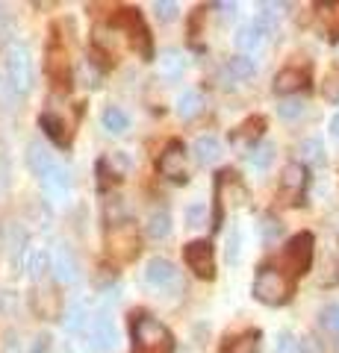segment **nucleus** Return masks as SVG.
I'll use <instances>...</instances> for the list:
<instances>
[{"label":"nucleus","mask_w":339,"mask_h":353,"mask_svg":"<svg viewBox=\"0 0 339 353\" xmlns=\"http://www.w3.org/2000/svg\"><path fill=\"white\" fill-rule=\"evenodd\" d=\"M157 65H159V74H162V77L174 80V77H180V74L186 71V57H183L180 50L168 48V50H162L159 57H157Z\"/></svg>","instance_id":"nucleus-17"},{"label":"nucleus","mask_w":339,"mask_h":353,"mask_svg":"<svg viewBox=\"0 0 339 353\" xmlns=\"http://www.w3.org/2000/svg\"><path fill=\"white\" fill-rule=\"evenodd\" d=\"M62 327L68 330V333H86V327H89V315H86L83 306H71L68 312L62 318Z\"/></svg>","instance_id":"nucleus-28"},{"label":"nucleus","mask_w":339,"mask_h":353,"mask_svg":"<svg viewBox=\"0 0 339 353\" xmlns=\"http://www.w3.org/2000/svg\"><path fill=\"white\" fill-rule=\"evenodd\" d=\"M41 130H48V136L53 141H59V145H65L68 141V132H65V124L59 118H53V115H41Z\"/></svg>","instance_id":"nucleus-30"},{"label":"nucleus","mask_w":339,"mask_h":353,"mask_svg":"<svg viewBox=\"0 0 339 353\" xmlns=\"http://www.w3.org/2000/svg\"><path fill=\"white\" fill-rule=\"evenodd\" d=\"M145 283L157 292H177L180 289V271L168 259L154 256L145 265Z\"/></svg>","instance_id":"nucleus-6"},{"label":"nucleus","mask_w":339,"mask_h":353,"mask_svg":"<svg viewBox=\"0 0 339 353\" xmlns=\"http://www.w3.org/2000/svg\"><path fill=\"white\" fill-rule=\"evenodd\" d=\"M27 165H30V171L36 174L39 180H48L59 162L53 159V153L45 145H41V141H30V148H27Z\"/></svg>","instance_id":"nucleus-10"},{"label":"nucleus","mask_w":339,"mask_h":353,"mask_svg":"<svg viewBox=\"0 0 339 353\" xmlns=\"http://www.w3.org/2000/svg\"><path fill=\"white\" fill-rule=\"evenodd\" d=\"M27 271L32 280H41L48 271H53V253H48V248H32L27 253Z\"/></svg>","instance_id":"nucleus-15"},{"label":"nucleus","mask_w":339,"mask_h":353,"mask_svg":"<svg viewBox=\"0 0 339 353\" xmlns=\"http://www.w3.org/2000/svg\"><path fill=\"white\" fill-rule=\"evenodd\" d=\"M298 153H301V162H307V165H322L325 162V145L319 139H304L298 145Z\"/></svg>","instance_id":"nucleus-27"},{"label":"nucleus","mask_w":339,"mask_h":353,"mask_svg":"<svg viewBox=\"0 0 339 353\" xmlns=\"http://www.w3.org/2000/svg\"><path fill=\"white\" fill-rule=\"evenodd\" d=\"M192 153L201 165H213V162H218V157H222V141L215 136H198L192 145Z\"/></svg>","instance_id":"nucleus-14"},{"label":"nucleus","mask_w":339,"mask_h":353,"mask_svg":"<svg viewBox=\"0 0 339 353\" xmlns=\"http://www.w3.org/2000/svg\"><path fill=\"white\" fill-rule=\"evenodd\" d=\"M307 85V74L301 68H283L278 77H275V92L278 94H295Z\"/></svg>","instance_id":"nucleus-13"},{"label":"nucleus","mask_w":339,"mask_h":353,"mask_svg":"<svg viewBox=\"0 0 339 353\" xmlns=\"http://www.w3.org/2000/svg\"><path fill=\"white\" fill-rule=\"evenodd\" d=\"M310 262H313V236L298 233L295 239H289V245L283 248V256H280L283 271L292 274V277H301V274L310 271Z\"/></svg>","instance_id":"nucleus-4"},{"label":"nucleus","mask_w":339,"mask_h":353,"mask_svg":"<svg viewBox=\"0 0 339 353\" xmlns=\"http://www.w3.org/2000/svg\"><path fill=\"white\" fill-rule=\"evenodd\" d=\"M183 256H186V265H189V268L198 274V277L210 280L213 274H215V259H213L210 241H192V245H186Z\"/></svg>","instance_id":"nucleus-8"},{"label":"nucleus","mask_w":339,"mask_h":353,"mask_svg":"<svg viewBox=\"0 0 339 353\" xmlns=\"http://www.w3.org/2000/svg\"><path fill=\"white\" fill-rule=\"evenodd\" d=\"M325 21H327V32H331V39H339V6H331L325 12Z\"/></svg>","instance_id":"nucleus-38"},{"label":"nucleus","mask_w":339,"mask_h":353,"mask_svg":"<svg viewBox=\"0 0 339 353\" xmlns=\"http://www.w3.org/2000/svg\"><path fill=\"white\" fill-rule=\"evenodd\" d=\"M280 185H283V192H289V194H301V189L307 185V168H304L301 162H289L287 168H283Z\"/></svg>","instance_id":"nucleus-16"},{"label":"nucleus","mask_w":339,"mask_h":353,"mask_svg":"<svg viewBox=\"0 0 339 353\" xmlns=\"http://www.w3.org/2000/svg\"><path fill=\"white\" fill-rule=\"evenodd\" d=\"M154 15L168 24V21L177 18V3H171V0H157V3H154Z\"/></svg>","instance_id":"nucleus-35"},{"label":"nucleus","mask_w":339,"mask_h":353,"mask_svg":"<svg viewBox=\"0 0 339 353\" xmlns=\"http://www.w3.org/2000/svg\"><path fill=\"white\" fill-rule=\"evenodd\" d=\"M262 127H266V121H262V118L245 121V124L239 127V132H233V145H251V148H254V139L262 132Z\"/></svg>","instance_id":"nucleus-25"},{"label":"nucleus","mask_w":339,"mask_h":353,"mask_svg":"<svg viewBox=\"0 0 339 353\" xmlns=\"http://www.w3.org/2000/svg\"><path fill=\"white\" fill-rule=\"evenodd\" d=\"M30 353H50V336H39L36 341H32Z\"/></svg>","instance_id":"nucleus-41"},{"label":"nucleus","mask_w":339,"mask_h":353,"mask_svg":"<svg viewBox=\"0 0 339 353\" xmlns=\"http://www.w3.org/2000/svg\"><path fill=\"white\" fill-rule=\"evenodd\" d=\"M86 339H89V347L95 353H113L118 347V330L113 324L109 315H92L89 327H86Z\"/></svg>","instance_id":"nucleus-5"},{"label":"nucleus","mask_w":339,"mask_h":353,"mask_svg":"<svg viewBox=\"0 0 339 353\" xmlns=\"http://www.w3.org/2000/svg\"><path fill=\"white\" fill-rule=\"evenodd\" d=\"M145 230H148V236L154 239V241L168 239L171 236V215L166 212V209H157V212H151Z\"/></svg>","instance_id":"nucleus-19"},{"label":"nucleus","mask_w":339,"mask_h":353,"mask_svg":"<svg viewBox=\"0 0 339 353\" xmlns=\"http://www.w3.org/2000/svg\"><path fill=\"white\" fill-rule=\"evenodd\" d=\"M101 124H104L106 132H115V136H122V132H127V127H130V118H127L124 109L106 106L104 115H101Z\"/></svg>","instance_id":"nucleus-20"},{"label":"nucleus","mask_w":339,"mask_h":353,"mask_svg":"<svg viewBox=\"0 0 339 353\" xmlns=\"http://www.w3.org/2000/svg\"><path fill=\"white\" fill-rule=\"evenodd\" d=\"M101 168L113 174V180H122V176H127V171H130V157L124 150H115V153H109V157L104 159Z\"/></svg>","instance_id":"nucleus-26"},{"label":"nucleus","mask_w":339,"mask_h":353,"mask_svg":"<svg viewBox=\"0 0 339 353\" xmlns=\"http://www.w3.org/2000/svg\"><path fill=\"white\" fill-rule=\"evenodd\" d=\"M271 30H275V27H271V24H266V21H254V24H245L242 30H239L236 32V48L239 50H257V48H262V41H266L269 36H271Z\"/></svg>","instance_id":"nucleus-11"},{"label":"nucleus","mask_w":339,"mask_h":353,"mask_svg":"<svg viewBox=\"0 0 339 353\" xmlns=\"http://www.w3.org/2000/svg\"><path fill=\"white\" fill-rule=\"evenodd\" d=\"M278 115H280L283 121L301 118V115H304V101H301V97H287V101L278 106Z\"/></svg>","instance_id":"nucleus-31"},{"label":"nucleus","mask_w":339,"mask_h":353,"mask_svg":"<svg viewBox=\"0 0 339 353\" xmlns=\"http://www.w3.org/2000/svg\"><path fill=\"white\" fill-rule=\"evenodd\" d=\"M260 233H262V241H278L283 236V224L278 218H262V224H260Z\"/></svg>","instance_id":"nucleus-32"},{"label":"nucleus","mask_w":339,"mask_h":353,"mask_svg":"<svg viewBox=\"0 0 339 353\" xmlns=\"http://www.w3.org/2000/svg\"><path fill=\"white\" fill-rule=\"evenodd\" d=\"M157 168L162 176H168V180H186V148L180 141H168L166 150L159 153Z\"/></svg>","instance_id":"nucleus-9"},{"label":"nucleus","mask_w":339,"mask_h":353,"mask_svg":"<svg viewBox=\"0 0 339 353\" xmlns=\"http://www.w3.org/2000/svg\"><path fill=\"white\" fill-rule=\"evenodd\" d=\"M271 159H275V145H269V141H262V145H254L248 150V162H251V168H257V171H266Z\"/></svg>","instance_id":"nucleus-24"},{"label":"nucleus","mask_w":339,"mask_h":353,"mask_svg":"<svg viewBox=\"0 0 339 353\" xmlns=\"http://www.w3.org/2000/svg\"><path fill=\"white\" fill-rule=\"evenodd\" d=\"M322 327L327 330V333H339V303H331L322 309Z\"/></svg>","instance_id":"nucleus-33"},{"label":"nucleus","mask_w":339,"mask_h":353,"mask_svg":"<svg viewBox=\"0 0 339 353\" xmlns=\"http://www.w3.org/2000/svg\"><path fill=\"white\" fill-rule=\"evenodd\" d=\"M41 183H45V189L53 197H65V194L71 192V174H68V168H62V165H57L53 174L48 176V180H41Z\"/></svg>","instance_id":"nucleus-21"},{"label":"nucleus","mask_w":339,"mask_h":353,"mask_svg":"<svg viewBox=\"0 0 339 353\" xmlns=\"http://www.w3.org/2000/svg\"><path fill=\"white\" fill-rule=\"evenodd\" d=\"M327 94H331L333 101L339 97V77H333V80H327Z\"/></svg>","instance_id":"nucleus-42"},{"label":"nucleus","mask_w":339,"mask_h":353,"mask_svg":"<svg viewBox=\"0 0 339 353\" xmlns=\"http://www.w3.org/2000/svg\"><path fill=\"white\" fill-rule=\"evenodd\" d=\"M118 27L127 30L130 41H133V48L139 50V57L151 59V36H148V27L142 24V15L136 12V9H122V15L115 18Z\"/></svg>","instance_id":"nucleus-7"},{"label":"nucleus","mask_w":339,"mask_h":353,"mask_svg":"<svg viewBox=\"0 0 339 353\" xmlns=\"http://www.w3.org/2000/svg\"><path fill=\"white\" fill-rule=\"evenodd\" d=\"M53 277H57L59 283H65V285L77 283V277H80V265L65 245H59L57 253H53Z\"/></svg>","instance_id":"nucleus-12"},{"label":"nucleus","mask_w":339,"mask_h":353,"mask_svg":"<svg viewBox=\"0 0 339 353\" xmlns=\"http://www.w3.org/2000/svg\"><path fill=\"white\" fill-rule=\"evenodd\" d=\"M0 353H21V339L12 333V330L3 336V347H0Z\"/></svg>","instance_id":"nucleus-40"},{"label":"nucleus","mask_w":339,"mask_h":353,"mask_svg":"<svg viewBox=\"0 0 339 353\" xmlns=\"http://www.w3.org/2000/svg\"><path fill=\"white\" fill-rule=\"evenodd\" d=\"M6 74H9V85L18 94H27L32 83H36V68H32V57L24 44H12L6 53Z\"/></svg>","instance_id":"nucleus-3"},{"label":"nucleus","mask_w":339,"mask_h":353,"mask_svg":"<svg viewBox=\"0 0 339 353\" xmlns=\"http://www.w3.org/2000/svg\"><path fill=\"white\" fill-rule=\"evenodd\" d=\"M174 341L166 324L151 315H139L133 324V353H171Z\"/></svg>","instance_id":"nucleus-1"},{"label":"nucleus","mask_w":339,"mask_h":353,"mask_svg":"<svg viewBox=\"0 0 339 353\" xmlns=\"http://www.w3.org/2000/svg\"><path fill=\"white\" fill-rule=\"evenodd\" d=\"M186 224H189V227H204L206 224V206L204 203L186 206Z\"/></svg>","instance_id":"nucleus-34"},{"label":"nucleus","mask_w":339,"mask_h":353,"mask_svg":"<svg viewBox=\"0 0 339 353\" xmlns=\"http://www.w3.org/2000/svg\"><path fill=\"white\" fill-rule=\"evenodd\" d=\"M327 130H331V136H333V139H339V112L331 118V124H327Z\"/></svg>","instance_id":"nucleus-43"},{"label":"nucleus","mask_w":339,"mask_h":353,"mask_svg":"<svg viewBox=\"0 0 339 353\" xmlns=\"http://www.w3.org/2000/svg\"><path fill=\"white\" fill-rule=\"evenodd\" d=\"M201 109H204V94L195 92V88H186V92L177 97V115H180L183 121L201 115Z\"/></svg>","instance_id":"nucleus-18"},{"label":"nucleus","mask_w":339,"mask_h":353,"mask_svg":"<svg viewBox=\"0 0 339 353\" xmlns=\"http://www.w3.org/2000/svg\"><path fill=\"white\" fill-rule=\"evenodd\" d=\"M239 256H242V236H239V230H233L227 239V262H239Z\"/></svg>","instance_id":"nucleus-36"},{"label":"nucleus","mask_w":339,"mask_h":353,"mask_svg":"<svg viewBox=\"0 0 339 353\" xmlns=\"http://www.w3.org/2000/svg\"><path fill=\"white\" fill-rule=\"evenodd\" d=\"M301 353H325V341H319L316 336H304L301 339Z\"/></svg>","instance_id":"nucleus-39"},{"label":"nucleus","mask_w":339,"mask_h":353,"mask_svg":"<svg viewBox=\"0 0 339 353\" xmlns=\"http://www.w3.org/2000/svg\"><path fill=\"white\" fill-rule=\"evenodd\" d=\"M292 294V280L283 274L280 268H262L254 280V297L269 306H280L287 303Z\"/></svg>","instance_id":"nucleus-2"},{"label":"nucleus","mask_w":339,"mask_h":353,"mask_svg":"<svg viewBox=\"0 0 339 353\" xmlns=\"http://www.w3.org/2000/svg\"><path fill=\"white\" fill-rule=\"evenodd\" d=\"M260 347V333H242V336H236V339H227V345L222 353H257Z\"/></svg>","instance_id":"nucleus-22"},{"label":"nucleus","mask_w":339,"mask_h":353,"mask_svg":"<svg viewBox=\"0 0 339 353\" xmlns=\"http://www.w3.org/2000/svg\"><path fill=\"white\" fill-rule=\"evenodd\" d=\"M227 71H231V77H236V80H248V77H254L257 65L248 57H233L231 62H227Z\"/></svg>","instance_id":"nucleus-29"},{"label":"nucleus","mask_w":339,"mask_h":353,"mask_svg":"<svg viewBox=\"0 0 339 353\" xmlns=\"http://www.w3.org/2000/svg\"><path fill=\"white\" fill-rule=\"evenodd\" d=\"M298 350V341H295L292 333H278V341H275V353H295Z\"/></svg>","instance_id":"nucleus-37"},{"label":"nucleus","mask_w":339,"mask_h":353,"mask_svg":"<svg viewBox=\"0 0 339 353\" xmlns=\"http://www.w3.org/2000/svg\"><path fill=\"white\" fill-rule=\"evenodd\" d=\"M115 245H122V248L115 250L118 256H133V253L139 250L136 236H127V227H115V230H113V236H109V250H113Z\"/></svg>","instance_id":"nucleus-23"}]
</instances>
